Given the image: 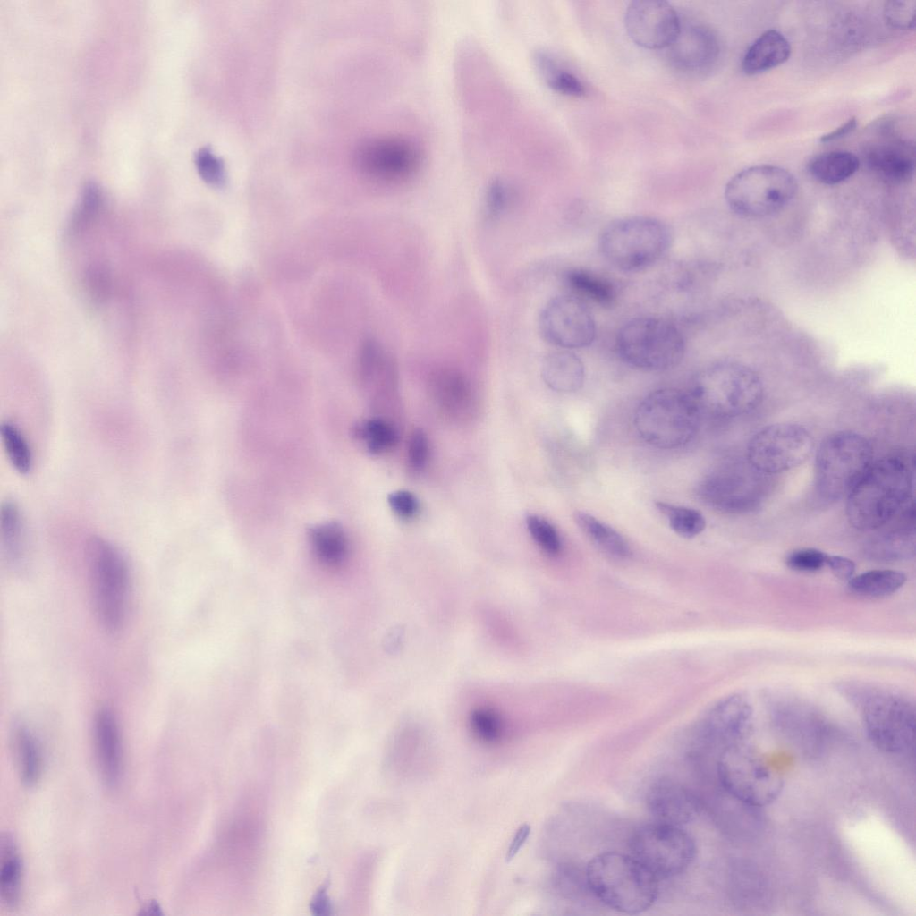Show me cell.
I'll return each instance as SVG.
<instances>
[{
	"label": "cell",
	"mask_w": 916,
	"mask_h": 916,
	"mask_svg": "<svg viewBox=\"0 0 916 916\" xmlns=\"http://www.w3.org/2000/svg\"><path fill=\"white\" fill-rule=\"evenodd\" d=\"M421 153L411 141L400 137L371 139L358 148L355 163L370 179L400 183L412 178L421 165Z\"/></svg>",
	"instance_id": "cell-14"
},
{
	"label": "cell",
	"mask_w": 916,
	"mask_h": 916,
	"mask_svg": "<svg viewBox=\"0 0 916 916\" xmlns=\"http://www.w3.org/2000/svg\"><path fill=\"white\" fill-rule=\"evenodd\" d=\"M100 197L99 189L95 183L86 184L74 216L76 225L83 224L97 210L100 203Z\"/></svg>",
	"instance_id": "cell-44"
},
{
	"label": "cell",
	"mask_w": 916,
	"mask_h": 916,
	"mask_svg": "<svg viewBox=\"0 0 916 916\" xmlns=\"http://www.w3.org/2000/svg\"><path fill=\"white\" fill-rule=\"evenodd\" d=\"M94 743L103 780L107 785H115L122 774L123 751L116 718L107 708H99L95 716Z\"/></svg>",
	"instance_id": "cell-22"
},
{
	"label": "cell",
	"mask_w": 916,
	"mask_h": 916,
	"mask_svg": "<svg viewBox=\"0 0 916 916\" xmlns=\"http://www.w3.org/2000/svg\"><path fill=\"white\" fill-rule=\"evenodd\" d=\"M309 539L318 559L327 566H338L347 555L345 533L336 522H324L313 526Z\"/></svg>",
	"instance_id": "cell-29"
},
{
	"label": "cell",
	"mask_w": 916,
	"mask_h": 916,
	"mask_svg": "<svg viewBox=\"0 0 916 916\" xmlns=\"http://www.w3.org/2000/svg\"><path fill=\"white\" fill-rule=\"evenodd\" d=\"M429 454L428 440L423 430L414 429L408 445V462L415 471H420L426 465Z\"/></svg>",
	"instance_id": "cell-43"
},
{
	"label": "cell",
	"mask_w": 916,
	"mask_h": 916,
	"mask_svg": "<svg viewBox=\"0 0 916 916\" xmlns=\"http://www.w3.org/2000/svg\"><path fill=\"white\" fill-rule=\"evenodd\" d=\"M3 445L12 466L21 474H27L32 468V454L22 432L13 423L6 421L0 428Z\"/></svg>",
	"instance_id": "cell-35"
},
{
	"label": "cell",
	"mask_w": 916,
	"mask_h": 916,
	"mask_svg": "<svg viewBox=\"0 0 916 916\" xmlns=\"http://www.w3.org/2000/svg\"><path fill=\"white\" fill-rule=\"evenodd\" d=\"M813 438L801 425L776 423L758 431L748 445L749 464L761 474H774L802 464L813 450Z\"/></svg>",
	"instance_id": "cell-13"
},
{
	"label": "cell",
	"mask_w": 916,
	"mask_h": 916,
	"mask_svg": "<svg viewBox=\"0 0 916 916\" xmlns=\"http://www.w3.org/2000/svg\"><path fill=\"white\" fill-rule=\"evenodd\" d=\"M195 164L201 178L208 184L220 186L225 182L222 161L210 149L203 148L195 156Z\"/></svg>",
	"instance_id": "cell-41"
},
{
	"label": "cell",
	"mask_w": 916,
	"mask_h": 916,
	"mask_svg": "<svg viewBox=\"0 0 916 916\" xmlns=\"http://www.w3.org/2000/svg\"><path fill=\"white\" fill-rule=\"evenodd\" d=\"M827 554L816 548H801L786 557V564L799 572H816L826 566Z\"/></svg>",
	"instance_id": "cell-42"
},
{
	"label": "cell",
	"mask_w": 916,
	"mask_h": 916,
	"mask_svg": "<svg viewBox=\"0 0 916 916\" xmlns=\"http://www.w3.org/2000/svg\"><path fill=\"white\" fill-rule=\"evenodd\" d=\"M573 517L579 528L600 551L617 559L630 555L627 540L611 526L581 511L575 512Z\"/></svg>",
	"instance_id": "cell-28"
},
{
	"label": "cell",
	"mask_w": 916,
	"mask_h": 916,
	"mask_svg": "<svg viewBox=\"0 0 916 916\" xmlns=\"http://www.w3.org/2000/svg\"><path fill=\"white\" fill-rule=\"evenodd\" d=\"M356 436L365 444L369 452L379 454L393 447L398 441L394 428L381 419H370L358 425Z\"/></svg>",
	"instance_id": "cell-36"
},
{
	"label": "cell",
	"mask_w": 916,
	"mask_h": 916,
	"mask_svg": "<svg viewBox=\"0 0 916 916\" xmlns=\"http://www.w3.org/2000/svg\"><path fill=\"white\" fill-rule=\"evenodd\" d=\"M569 287L578 294L604 307L611 306L616 298L613 284L587 269H571L565 276Z\"/></svg>",
	"instance_id": "cell-31"
},
{
	"label": "cell",
	"mask_w": 916,
	"mask_h": 916,
	"mask_svg": "<svg viewBox=\"0 0 916 916\" xmlns=\"http://www.w3.org/2000/svg\"><path fill=\"white\" fill-rule=\"evenodd\" d=\"M0 530L8 559L14 564H19L22 557L23 524L20 509L12 501H6L2 505Z\"/></svg>",
	"instance_id": "cell-33"
},
{
	"label": "cell",
	"mask_w": 916,
	"mask_h": 916,
	"mask_svg": "<svg viewBox=\"0 0 916 916\" xmlns=\"http://www.w3.org/2000/svg\"><path fill=\"white\" fill-rule=\"evenodd\" d=\"M22 861L13 838L5 834L0 841V900L8 908L15 907L21 897Z\"/></svg>",
	"instance_id": "cell-26"
},
{
	"label": "cell",
	"mask_w": 916,
	"mask_h": 916,
	"mask_svg": "<svg viewBox=\"0 0 916 916\" xmlns=\"http://www.w3.org/2000/svg\"><path fill=\"white\" fill-rule=\"evenodd\" d=\"M895 528L877 536L868 547L869 555L876 560L908 559L915 553L914 506L902 513Z\"/></svg>",
	"instance_id": "cell-23"
},
{
	"label": "cell",
	"mask_w": 916,
	"mask_h": 916,
	"mask_svg": "<svg viewBox=\"0 0 916 916\" xmlns=\"http://www.w3.org/2000/svg\"><path fill=\"white\" fill-rule=\"evenodd\" d=\"M470 724L475 735L485 742H495L502 735L500 717L492 709L477 708L470 716Z\"/></svg>",
	"instance_id": "cell-38"
},
{
	"label": "cell",
	"mask_w": 916,
	"mask_h": 916,
	"mask_svg": "<svg viewBox=\"0 0 916 916\" xmlns=\"http://www.w3.org/2000/svg\"><path fill=\"white\" fill-rule=\"evenodd\" d=\"M624 25L630 38L646 49L668 47L682 26L674 8L660 0L632 1L625 12Z\"/></svg>",
	"instance_id": "cell-16"
},
{
	"label": "cell",
	"mask_w": 916,
	"mask_h": 916,
	"mask_svg": "<svg viewBox=\"0 0 916 916\" xmlns=\"http://www.w3.org/2000/svg\"><path fill=\"white\" fill-rule=\"evenodd\" d=\"M797 189V182L789 171L761 165L733 176L725 186V199L735 214L761 218L785 208L795 197Z\"/></svg>",
	"instance_id": "cell-11"
},
{
	"label": "cell",
	"mask_w": 916,
	"mask_h": 916,
	"mask_svg": "<svg viewBox=\"0 0 916 916\" xmlns=\"http://www.w3.org/2000/svg\"><path fill=\"white\" fill-rule=\"evenodd\" d=\"M833 574L841 580H850L855 571L853 561L842 556H827V564Z\"/></svg>",
	"instance_id": "cell-47"
},
{
	"label": "cell",
	"mask_w": 916,
	"mask_h": 916,
	"mask_svg": "<svg viewBox=\"0 0 916 916\" xmlns=\"http://www.w3.org/2000/svg\"><path fill=\"white\" fill-rule=\"evenodd\" d=\"M752 723V709L742 695L728 696L716 703L701 718L698 733L702 741L725 748L746 741Z\"/></svg>",
	"instance_id": "cell-18"
},
{
	"label": "cell",
	"mask_w": 916,
	"mask_h": 916,
	"mask_svg": "<svg viewBox=\"0 0 916 916\" xmlns=\"http://www.w3.org/2000/svg\"><path fill=\"white\" fill-rule=\"evenodd\" d=\"M146 910L148 911L145 912L146 914H161L160 908L157 903H149Z\"/></svg>",
	"instance_id": "cell-51"
},
{
	"label": "cell",
	"mask_w": 916,
	"mask_h": 916,
	"mask_svg": "<svg viewBox=\"0 0 916 916\" xmlns=\"http://www.w3.org/2000/svg\"><path fill=\"white\" fill-rule=\"evenodd\" d=\"M719 471L705 477L697 487V496L705 505L725 513H737L750 507L756 496L754 473Z\"/></svg>",
	"instance_id": "cell-19"
},
{
	"label": "cell",
	"mask_w": 916,
	"mask_h": 916,
	"mask_svg": "<svg viewBox=\"0 0 916 916\" xmlns=\"http://www.w3.org/2000/svg\"><path fill=\"white\" fill-rule=\"evenodd\" d=\"M509 199L506 187L500 182L494 183L487 195L486 213L489 218H496L505 209Z\"/></svg>",
	"instance_id": "cell-46"
},
{
	"label": "cell",
	"mask_w": 916,
	"mask_h": 916,
	"mask_svg": "<svg viewBox=\"0 0 916 916\" xmlns=\"http://www.w3.org/2000/svg\"><path fill=\"white\" fill-rule=\"evenodd\" d=\"M916 2L914 0H891L884 5L886 21L898 30H913L915 27Z\"/></svg>",
	"instance_id": "cell-40"
},
{
	"label": "cell",
	"mask_w": 916,
	"mask_h": 916,
	"mask_svg": "<svg viewBox=\"0 0 916 916\" xmlns=\"http://www.w3.org/2000/svg\"><path fill=\"white\" fill-rule=\"evenodd\" d=\"M881 135L864 150L868 167L881 179L902 183L912 178L915 171V148L909 139L900 136L892 123H884Z\"/></svg>",
	"instance_id": "cell-17"
},
{
	"label": "cell",
	"mask_w": 916,
	"mask_h": 916,
	"mask_svg": "<svg viewBox=\"0 0 916 916\" xmlns=\"http://www.w3.org/2000/svg\"><path fill=\"white\" fill-rule=\"evenodd\" d=\"M858 157L849 151H831L819 154L807 164L809 174L817 182L834 185L840 183L858 170Z\"/></svg>",
	"instance_id": "cell-27"
},
{
	"label": "cell",
	"mask_w": 916,
	"mask_h": 916,
	"mask_svg": "<svg viewBox=\"0 0 916 916\" xmlns=\"http://www.w3.org/2000/svg\"><path fill=\"white\" fill-rule=\"evenodd\" d=\"M844 691L861 704L865 729L874 746L892 754L913 750L915 709L910 700L874 687L848 685Z\"/></svg>",
	"instance_id": "cell-6"
},
{
	"label": "cell",
	"mask_w": 916,
	"mask_h": 916,
	"mask_svg": "<svg viewBox=\"0 0 916 916\" xmlns=\"http://www.w3.org/2000/svg\"><path fill=\"white\" fill-rule=\"evenodd\" d=\"M672 63L686 71H702L713 65L720 46L716 34L704 25L681 26L674 41L668 47Z\"/></svg>",
	"instance_id": "cell-21"
},
{
	"label": "cell",
	"mask_w": 916,
	"mask_h": 916,
	"mask_svg": "<svg viewBox=\"0 0 916 916\" xmlns=\"http://www.w3.org/2000/svg\"><path fill=\"white\" fill-rule=\"evenodd\" d=\"M87 554L98 619L106 632H118L127 615L128 563L113 543L99 536L89 540Z\"/></svg>",
	"instance_id": "cell-10"
},
{
	"label": "cell",
	"mask_w": 916,
	"mask_h": 916,
	"mask_svg": "<svg viewBox=\"0 0 916 916\" xmlns=\"http://www.w3.org/2000/svg\"><path fill=\"white\" fill-rule=\"evenodd\" d=\"M673 233L663 221L635 216L616 219L603 231L600 250L616 268L628 273L655 265L669 250Z\"/></svg>",
	"instance_id": "cell-5"
},
{
	"label": "cell",
	"mask_w": 916,
	"mask_h": 916,
	"mask_svg": "<svg viewBox=\"0 0 916 916\" xmlns=\"http://www.w3.org/2000/svg\"><path fill=\"white\" fill-rule=\"evenodd\" d=\"M629 849L658 881L683 873L697 852L694 839L683 827L657 821L636 829L630 837Z\"/></svg>",
	"instance_id": "cell-12"
},
{
	"label": "cell",
	"mask_w": 916,
	"mask_h": 916,
	"mask_svg": "<svg viewBox=\"0 0 916 916\" xmlns=\"http://www.w3.org/2000/svg\"><path fill=\"white\" fill-rule=\"evenodd\" d=\"M856 127L857 119L855 117H852L844 123L833 130L832 131H829L828 133L822 135L819 138V141L821 143H827L841 139L848 135L852 131H854Z\"/></svg>",
	"instance_id": "cell-49"
},
{
	"label": "cell",
	"mask_w": 916,
	"mask_h": 916,
	"mask_svg": "<svg viewBox=\"0 0 916 916\" xmlns=\"http://www.w3.org/2000/svg\"><path fill=\"white\" fill-rule=\"evenodd\" d=\"M656 506L667 520L671 529L681 537L693 538L706 527L703 514L696 509L662 501L657 502Z\"/></svg>",
	"instance_id": "cell-34"
},
{
	"label": "cell",
	"mask_w": 916,
	"mask_h": 916,
	"mask_svg": "<svg viewBox=\"0 0 916 916\" xmlns=\"http://www.w3.org/2000/svg\"><path fill=\"white\" fill-rule=\"evenodd\" d=\"M615 347L626 364L645 371H663L682 361L685 340L672 322L647 316L634 318L622 326Z\"/></svg>",
	"instance_id": "cell-7"
},
{
	"label": "cell",
	"mask_w": 916,
	"mask_h": 916,
	"mask_svg": "<svg viewBox=\"0 0 916 916\" xmlns=\"http://www.w3.org/2000/svg\"><path fill=\"white\" fill-rule=\"evenodd\" d=\"M873 462L869 440L852 431H838L819 445L815 459V486L827 500L847 497Z\"/></svg>",
	"instance_id": "cell-8"
},
{
	"label": "cell",
	"mask_w": 916,
	"mask_h": 916,
	"mask_svg": "<svg viewBox=\"0 0 916 916\" xmlns=\"http://www.w3.org/2000/svg\"><path fill=\"white\" fill-rule=\"evenodd\" d=\"M717 768L724 789L747 805H768L781 793L784 785L781 774L747 741L723 748Z\"/></svg>",
	"instance_id": "cell-9"
},
{
	"label": "cell",
	"mask_w": 916,
	"mask_h": 916,
	"mask_svg": "<svg viewBox=\"0 0 916 916\" xmlns=\"http://www.w3.org/2000/svg\"><path fill=\"white\" fill-rule=\"evenodd\" d=\"M700 415L691 394L676 388H661L640 403L634 414V426L649 445L659 449H674L694 437Z\"/></svg>",
	"instance_id": "cell-3"
},
{
	"label": "cell",
	"mask_w": 916,
	"mask_h": 916,
	"mask_svg": "<svg viewBox=\"0 0 916 916\" xmlns=\"http://www.w3.org/2000/svg\"><path fill=\"white\" fill-rule=\"evenodd\" d=\"M646 803L655 821L678 827L693 821L701 810L697 795L669 777L658 778L649 785Z\"/></svg>",
	"instance_id": "cell-20"
},
{
	"label": "cell",
	"mask_w": 916,
	"mask_h": 916,
	"mask_svg": "<svg viewBox=\"0 0 916 916\" xmlns=\"http://www.w3.org/2000/svg\"><path fill=\"white\" fill-rule=\"evenodd\" d=\"M544 70L547 82L555 91L572 97H581L585 93L581 81L570 72L558 68L547 61L544 64Z\"/></svg>",
	"instance_id": "cell-39"
},
{
	"label": "cell",
	"mask_w": 916,
	"mask_h": 916,
	"mask_svg": "<svg viewBox=\"0 0 916 916\" xmlns=\"http://www.w3.org/2000/svg\"><path fill=\"white\" fill-rule=\"evenodd\" d=\"M690 394L701 413L730 418L756 408L761 402L763 386L759 376L749 367L723 361L700 371Z\"/></svg>",
	"instance_id": "cell-4"
},
{
	"label": "cell",
	"mask_w": 916,
	"mask_h": 916,
	"mask_svg": "<svg viewBox=\"0 0 916 916\" xmlns=\"http://www.w3.org/2000/svg\"><path fill=\"white\" fill-rule=\"evenodd\" d=\"M526 523L532 539L542 550L551 556L560 553L561 538L551 522L538 515H529Z\"/></svg>",
	"instance_id": "cell-37"
},
{
	"label": "cell",
	"mask_w": 916,
	"mask_h": 916,
	"mask_svg": "<svg viewBox=\"0 0 916 916\" xmlns=\"http://www.w3.org/2000/svg\"><path fill=\"white\" fill-rule=\"evenodd\" d=\"M542 377L557 392L578 391L584 383L585 369L581 360L570 350H559L547 355L542 363Z\"/></svg>",
	"instance_id": "cell-25"
},
{
	"label": "cell",
	"mask_w": 916,
	"mask_h": 916,
	"mask_svg": "<svg viewBox=\"0 0 916 916\" xmlns=\"http://www.w3.org/2000/svg\"><path fill=\"white\" fill-rule=\"evenodd\" d=\"M543 338L563 350L584 348L596 337V323L589 308L572 295L551 299L539 316Z\"/></svg>",
	"instance_id": "cell-15"
},
{
	"label": "cell",
	"mask_w": 916,
	"mask_h": 916,
	"mask_svg": "<svg viewBox=\"0 0 916 916\" xmlns=\"http://www.w3.org/2000/svg\"><path fill=\"white\" fill-rule=\"evenodd\" d=\"M585 879L597 899L624 914L649 910L658 895L659 881L631 854H597L586 867Z\"/></svg>",
	"instance_id": "cell-2"
},
{
	"label": "cell",
	"mask_w": 916,
	"mask_h": 916,
	"mask_svg": "<svg viewBox=\"0 0 916 916\" xmlns=\"http://www.w3.org/2000/svg\"><path fill=\"white\" fill-rule=\"evenodd\" d=\"M906 581V575L894 570H872L851 578L848 587L853 593L869 598H883L896 592Z\"/></svg>",
	"instance_id": "cell-30"
},
{
	"label": "cell",
	"mask_w": 916,
	"mask_h": 916,
	"mask_svg": "<svg viewBox=\"0 0 916 916\" xmlns=\"http://www.w3.org/2000/svg\"><path fill=\"white\" fill-rule=\"evenodd\" d=\"M790 55L791 46L787 38L776 30H768L746 50L742 70L748 75L759 74L782 64Z\"/></svg>",
	"instance_id": "cell-24"
},
{
	"label": "cell",
	"mask_w": 916,
	"mask_h": 916,
	"mask_svg": "<svg viewBox=\"0 0 916 916\" xmlns=\"http://www.w3.org/2000/svg\"><path fill=\"white\" fill-rule=\"evenodd\" d=\"M914 460L907 453L873 462L850 492L846 514L852 527L873 530L888 525L913 504Z\"/></svg>",
	"instance_id": "cell-1"
},
{
	"label": "cell",
	"mask_w": 916,
	"mask_h": 916,
	"mask_svg": "<svg viewBox=\"0 0 916 916\" xmlns=\"http://www.w3.org/2000/svg\"><path fill=\"white\" fill-rule=\"evenodd\" d=\"M327 903L328 902L326 899L325 888H322L318 891L315 900L313 901V909L318 911L319 909L318 913H320V911L322 910H328Z\"/></svg>",
	"instance_id": "cell-50"
},
{
	"label": "cell",
	"mask_w": 916,
	"mask_h": 916,
	"mask_svg": "<svg viewBox=\"0 0 916 916\" xmlns=\"http://www.w3.org/2000/svg\"><path fill=\"white\" fill-rule=\"evenodd\" d=\"M388 504L395 514L403 519L413 517L419 509L416 496L406 490H397L388 496Z\"/></svg>",
	"instance_id": "cell-45"
},
{
	"label": "cell",
	"mask_w": 916,
	"mask_h": 916,
	"mask_svg": "<svg viewBox=\"0 0 916 916\" xmlns=\"http://www.w3.org/2000/svg\"><path fill=\"white\" fill-rule=\"evenodd\" d=\"M14 739L21 778L26 785H34L42 771L39 743L34 734L24 725L16 729Z\"/></svg>",
	"instance_id": "cell-32"
},
{
	"label": "cell",
	"mask_w": 916,
	"mask_h": 916,
	"mask_svg": "<svg viewBox=\"0 0 916 916\" xmlns=\"http://www.w3.org/2000/svg\"><path fill=\"white\" fill-rule=\"evenodd\" d=\"M530 834V826L522 825L513 836L506 852L505 861H510L520 851Z\"/></svg>",
	"instance_id": "cell-48"
}]
</instances>
